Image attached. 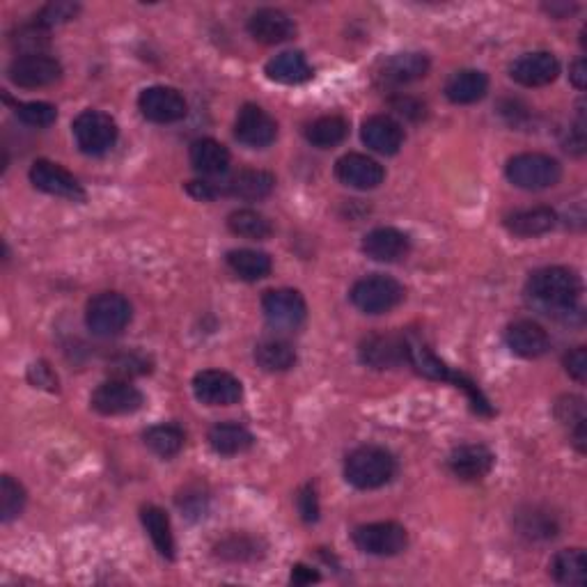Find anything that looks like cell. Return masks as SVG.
Returning <instances> with one entry per match:
<instances>
[{"label": "cell", "mask_w": 587, "mask_h": 587, "mask_svg": "<svg viewBox=\"0 0 587 587\" xmlns=\"http://www.w3.org/2000/svg\"><path fill=\"white\" fill-rule=\"evenodd\" d=\"M526 292L532 301L553 310H574L581 301L583 283L576 271L567 266H544L530 273Z\"/></svg>", "instance_id": "1"}, {"label": "cell", "mask_w": 587, "mask_h": 587, "mask_svg": "<svg viewBox=\"0 0 587 587\" xmlns=\"http://www.w3.org/2000/svg\"><path fill=\"white\" fill-rule=\"evenodd\" d=\"M406 342H409V363L416 367L422 377L452 383V386L461 388L468 395V402H471L475 413H480V416H493L489 399L484 397V393L477 388V383L473 379H468L466 374L452 370V367L448 363H443V360L438 358L425 342L413 340V338H406Z\"/></svg>", "instance_id": "2"}, {"label": "cell", "mask_w": 587, "mask_h": 587, "mask_svg": "<svg viewBox=\"0 0 587 587\" xmlns=\"http://www.w3.org/2000/svg\"><path fill=\"white\" fill-rule=\"evenodd\" d=\"M397 473V461L388 450L377 445H363L344 461V477L351 487L370 491L388 484Z\"/></svg>", "instance_id": "3"}, {"label": "cell", "mask_w": 587, "mask_h": 587, "mask_svg": "<svg viewBox=\"0 0 587 587\" xmlns=\"http://www.w3.org/2000/svg\"><path fill=\"white\" fill-rule=\"evenodd\" d=\"M505 175L516 189L544 191L560 182L562 166L549 154L526 152V154H516L507 161Z\"/></svg>", "instance_id": "4"}, {"label": "cell", "mask_w": 587, "mask_h": 587, "mask_svg": "<svg viewBox=\"0 0 587 587\" xmlns=\"http://www.w3.org/2000/svg\"><path fill=\"white\" fill-rule=\"evenodd\" d=\"M133 308L129 299L117 292H101L90 299L85 310V324L99 338H115L131 324Z\"/></svg>", "instance_id": "5"}, {"label": "cell", "mask_w": 587, "mask_h": 587, "mask_svg": "<svg viewBox=\"0 0 587 587\" xmlns=\"http://www.w3.org/2000/svg\"><path fill=\"white\" fill-rule=\"evenodd\" d=\"M404 287L397 283L395 278L381 276V273H374V276L360 278L358 283L351 287V303L356 305L360 312L365 315H383V312L395 310L399 303L404 301Z\"/></svg>", "instance_id": "6"}, {"label": "cell", "mask_w": 587, "mask_h": 587, "mask_svg": "<svg viewBox=\"0 0 587 587\" xmlns=\"http://www.w3.org/2000/svg\"><path fill=\"white\" fill-rule=\"evenodd\" d=\"M78 150L88 156L111 152L117 143V122L108 113L83 111L72 124Z\"/></svg>", "instance_id": "7"}, {"label": "cell", "mask_w": 587, "mask_h": 587, "mask_svg": "<svg viewBox=\"0 0 587 587\" xmlns=\"http://www.w3.org/2000/svg\"><path fill=\"white\" fill-rule=\"evenodd\" d=\"M351 539H354L358 551H363L367 555H377V558H393V555H399L406 546H409V532L395 521H379L367 523V526H358Z\"/></svg>", "instance_id": "8"}, {"label": "cell", "mask_w": 587, "mask_h": 587, "mask_svg": "<svg viewBox=\"0 0 587 587\" xmlns=\"http://www.w3.org/2000/svg\"><path fill=\"white\" fill-rule=\"evenodd\" d=\"M358 356L360 363L372 367V370H395V367L409 363V342L404 335L374 333L360 342Z\"/></svg>", "instance_id": "9"}, {"label": "cell", "mask_w": 587, "mask_h": 587, "mask_svg": "<svg viewBox=\"0 0 587 587\" xmlns=\"http://www.w3.org/2000/svg\"><path fill=\"white\" fill-rule=\"evenodd\" d=\"M7 76H10V81L14 85H19V88H46V85L60 81L62 65L56 58L46 56V53H30V56L21 53L19 58L12 60L10 69H7Z\"/></svg>", "instance_id": "10"}, {"label": "cell", "mask_w": 587, "mask_h": 587, "mask_svg": "<svg viewBox=\"0 0 587 587\" xmlns=\"http://www.w3.org/2000/svg\"><path fill=\"white\" fill-rule=\"evenodd\" d=\"M262 310L266 322L280 331H294L308 317V305L296 289H271L264 294Z\"/></svg>", "instance_id": "11"}, {"label": "cell", "mask_w": 587, "mask_h": 587, "mask_svg": "<svg viewBox=\"0 0 587 587\" xmlns=\"http://www.w3.org/2000/svg\"><path fill=\"white\" fill-rule=\"evenodd\" d=\"M138 108L145 120L154 124H172L184 120L189 113V104H186L184 95L168 85H154L140 92Z\"/></svg>", "instance_id": "12"}, {"label": "cell", "mask_w": 587, "mask_h": 587, "mask_svg": "<svg viewBox=\"0 0 587 587\" xmlns=\"http://www.w3.org/2000/svg\"><path fill=\"white\" fill-rule=\"evenodd\" d=\"M90 404L101 416H129V413L143 409L145 397L129 381L111 379L101 383L95 393H92Z\"/></svg>", "instance_id": "13"}, {"label": "cell", "mask_w": 587, "mask_h": 587, "mask_svg": "<svg viewBox=\"0 0 587 587\" xmlns=\"http://www.w3.org/2000/svg\"><path fill=\"white\" fill-rule=\"evenodd\" d=\"M193 395L207 406H232L244 397V386L230 372L202 370L193 377Z\"/></svg>", "instance_id": "14"}, {"label": "cell", "mask_w": 587, "mask_h": 587, "mask_svg": "<svg viewBox=\"0 0 587 587\" xmlns=\"http://www.w3.org/2000/svg\"><path fill=\"white\" fill-rule=\"evenodd\" d=\"M234 136L250 150H264L278 136V124L262 106L246 104L234 122Z\"/></svg>", "instance_id": "15"}, {"label": "cell", "mask_w": 587, "mask_h": 587, "mask_svg": "<svg viewBox=\"0 0 587 587\" xmlns=\"http://www.w3.org/2000/svg\"><path fill=\"white\" fill-rule=\"evenodd\" d=\"M30 182H33L35 189L49 195H56V198H65L74 202L85 200V191L83 186L78 184V179L72 175V172L53 161H46V159L35 161L33 168H30Z\"/></svg>", "instance_id": "16"}, {"label": "cell", "mask_w": 587, "mask_h": 587, "mask_svg": "<svg viewBox=\"0 0 587 587\" xmlns=\"http://www.w3.org/2000/svg\"><path fill=\"white\" fill-rule=\"evenodd\" d=\"M335 177L340 179L344 186L358 191H372L383 184L386 179V170L379 161L370 159L365 154H344L342 159L335 163Z\"/></svg>", "instance_id": "17"}, {"label": "cell", "mask_w": 587, "mask_h": 587, "mask_svg": "<svg viewBox=\"0 0 587 587\" xmlns=\"http://www.w3.org/2000/svg\"><path fill=\"white\" fill-rule=\"evenodd\" d=\"M560 74V62L549 51H535L516 58L510 67V76L523 88H544Z\"/></svg>", "instance_id": "18"}, {"label": "cell", "mask_w": 587, "mask_h": 587, "mask_svg": "<svg viewBox=\"0 0 587 587\" xmlns=\"http://www.w3.org/2000/svg\"><path fill=\"white\" fill-rule=\"evenodd\" d=\"M493 461H496V457H493V452L487 445L468 443L452 450V455L448 457V466L452 475L459 477V480L477 482L491 473Z\"/></svg>", "instance_id": "19"}, {"label": "cell", "mask_w": 587, "mask_h": 587, "mask_svg": "<svg viewBox=\"0 0 587 587\" xmlns=\"http://www.w3.org/2000/svg\"><path fill=\"white\" fill-rule=\"evenodd\" d=\"M360 248L374 262H399L411 253V239L397 228H377L365 234Z\"/></svg>", "instance_id": "20"}, {"label": "cell", "mask_w": 587, "mask_h": 587, "mask_svg": "<svg viewBox=\"0 0 587 587\" xmlns=\"http://www.w3.org/2000/svg\"><path fill=\"white\" fill-rule=\"evenodd\" d=\"M248 33L255 42L273 46L292 39L296 33V26L285 12L273 10V7H262V10H257L253 17L248 19Z\"/></svg>", "instance_id": "21"}, {"label": "cell", "mask_w": 587, "mask_h": 587, "mask_svg": "<svg viewBox=\"0 0 587 587\" xmlns=\"http://www.w3.org/2000/svg\"><path fill=\"white\" fill-rule=\"evenodd\" d=\"M360 138L372 152L393 156L404 145V129L388 115H372L363 122Z\"/></svg>", "instance_id": "22"}, {"label": "cell", "mask_w": 587, "mask_h": 587, "mask_svg": "<svg viewBox=\"0 0 587 587\" xmlns=\"http://www.w3.org/2000/svg\"><path fill=\"white\" fill-rule=\"evenodd\" d=\"M505 342L521 358H539L551 349L549 333L530 319H519V322L507 326Z\"/></svg>", "instance_id": "23"}, {"label": "cell", "mask_w": 587, "mask_h": 587, "mask_svg": "<svg viewBox=\"0 0 587 587\" xmlns=\"http://www.w3.org/2000/svg\"><path fill=\"white\" fill-rule=\"evenodd\" d=\"M489 92V78L480 69H461V72L452 74L445 83V97L457 106L477 104V101L487 97Z\"/></svg>", "instance_id": "24"}, {"label": "cell", "mask_w": 587, "mask_h": 587, "mask_svg": "<svg viewBox=\"0 0 587 587\" xmlns=\"http://www.w3.org/2000/svg\"><path fill=\"white\" fill-rule=\"evenodd\" d=\"M558 223V216L551 207H532V209H519L514 214L505 216V228L510 230L514 237H542V234L551 232Z\"/></svg>", "instance_id": "25"}, {"label": "cell", "mask_w": 587, "mask_h": 587, "mask_svg": "<svg viewBox=\"0 0 587 587\" xmlns=\"http://www.w3.org/2000/svg\"><path fill=\"white\" fill-rule=\"evenodd\" d=\"M276 189V177L266 170H241L234 175L228 184H225V193L234 195L239 200H264Z\"/></svg>", "instance_id": "26"}, {"label": "cell", "mask_w": 587, "mask_h": 587, "mask_svg": "<svg viewBox=\"0 0 587 587\" xmlns=\"http://www.w3.org/2000/svg\"><path fill=\"white\" fill-rule=\"evenodd\" d=\"M191 166L205 177H218L230 168V152L214 138H200L191 145Z\"/></svg>", "instance_id": "27"}, {"label": "cell", "mask_w": 587, "mask_h": 587, "mask_svg": "<svg viewBox=\"0 0 587 587\" xmlns=\"http://www.w3.org/2000/svg\"><path fill=\"white\" fill-rule=\"evenodd\" d=\"M255 436L239 422H218L209 432V445L216 455L234 457L253 448Z\"/></svg>", "instance_id": "28"}, {"label": "cell", "mask_w": 587, "mask_h": 587, "mask_svg": "<svg viewBox=\"0 0 587 587\" xmlns=\"http://www.w3.org/2000/svg\"><path fill=\"white\" fill-rule=\"evenodd\" d=\"M266 76L283 85H301L312 78V67L301 51H285L266 62Z\"/></svg>", "instance_id": "29"}, {"label": "cell", "mask_w": 587, "mask_h": 587, "mask_svg": "<svg viewBox=\"0 0 587 587\" xmlns=\"http://www.w3.org/2000/svg\"><path fill=\"white\" fill-rule=\"evenodd\" d=\"M427 72L429 58L425 53H397V56L383 62L381 78L393 85H404L418 81V78H425Z\"/></svg>", "instance_id": "30"}, {"label": "cell", "mask_w": 587, "mask_h": 587, "mask_svg": "<svg viewBox=\"0 0 587 587\" xmlns=\"http://www.w3.org/2000/svg\"><path fill=\"white\" fill-rule=\"evenodd\" d=\"M140 519H143V526L150 535L154 549L159 551L161 558L175 560V535H172V526L168 514L156 505H147L140 512Z\"/></svg>", "instance_id": "31"}, {"label": "cell", "mask_w": 587, "mask_h": 587, "mask_svg": "<svg viewBox=\"0 0 587 587\" xmlns=\"http://www.w3.org/2000/svg\"><path fill=\"white\" fill-rule=\"evenodd\" d=\"M551 576L555 583L569 587H583L587 583V558L581 549H565L555 553L551 562Z\"/></svg>", "instance_id": "32"}, {"label": "cell", "mask_w": 587, "mask_h": 587, "mask_svg": "<svg viewBox=\"0 0 587 587\" xmlns=\"http://www.w3.org/2000/svg\"><path fill=\"white\" fill-rule=\"evenodd\" d=\"M228 266L241 280L255 283V280H262L271 273V257L262 250L239 248L228 253Z\"/></svg>", "instance_id": "33"}, {"label": "cell", "mask_w": 587, "mask_h": 587, "mask_svg": "<svg viewBox=\"0 0 587 587\" xmlns=\"http://www.w3.org/2000/svg\"><path fill=\"white\" fill-rule=\"evenodd\" d=\"M255 363L264 372H287L296 365V351L289 342L269 338L255 347Z\"/></svg>", "instance_id": "34"}, {"label": "cell", "mask_w": 587, "mask_h": 587, "mask_svg": "<svg viewBox=\"0 0 587 587\" xmlns=\"http://www.w3.org/2000/svg\"><path fill=\"white\" fill-rule=\"evenodd\" d=\"M349 133V124L340 115H324L317 117L315 122L308 124L305 129V138L310 140L312 145L319 147V150H331V147H338Z\"/></svg>", "instance_id": "35"}, {"label": "cell", "mask_w": 587, "mask_h": 587, "mask_svg": "<svg viewBox=\"0 0 587 587\" xmlns=\"http://www.w3.org/2000/svg\"><path fill=\"white\" fill-rule=\"evenodd\" d=\"M516 530L519 535L532 542H542V539H553L560 532L558 521L549 512L537 510V507H528V510H521L516 514Z\"/></svg>", "instance_id": "36"}, {"label": "cell", "mask_w": 587, "mask_h": 587, "mask_svg": "<svg viewBox=\"0 0 587 587\" xmlns=\"http://www.w3.org/2000/svg\"><path fill=\"white\" fill-rule=\"evenodd\" d=\"M228 228L232 234H237V237L253 239V241H262L266 237H271L273 232V225L269 218L255 209L232 211V214L228 216Z\"/></svg>", "instance_id": "37"}, {"label": "cell", "mask_w": 587, "mask_h": 587, "mask_svg": "<svg viewBox=\"0 0 587 587\" xmlns=\"http://www.w3.org/2000/svg\"><path fill=\"white\" fill-rule=\"evenodd\" d=\"M143 438H145L147 448H150L154 455H159L163 459L179 455V452H182V448H184V441H186L184 432L177 425H154V427L147 429Z\"/></svg>", "instance_id": "38"}, {"label": "cell", "mask_w": 587, "mask_h": 587, "mask_svg": "<svg viewBox=\"0 0 587 587\" xmlns=\"http://www.w3.org/2000/svg\"><path fill=\"white\" fill-rule=\"evenodd\" d=\"M216 555L228 562H253L262 558L260 542L248 535H230L216 546Z\"/></svg>", "instance_id": "39"}, {"label": "cell", "mask_w": 587, "mask_h": 587, "mask_svg": "<svg viewBox=\"0 0 587 587\" xmlns=\"http://www.w3.org/2000/svg\"><path fill=\"white\" fill-rule=\"evenodd\" d=\"M26 507V489L10 475H3L0 480V519L3 523H10L17 519Z\"/></svg>", "instance_id": "40"}, {"label": "cell", "mask_w": 587, "mask_h": 587, "mask_svg": "<svg viewBox=\"0 0 587 587\" xmlns=\"http://www.w3.org/2000/svg\"><path fill=\"white\" fill-rule=\"evenodd\" d=\"M14 115H17L23 124H28V127L44 129L56 122L58 111L56 106L46 104V101H28V104H17Z\"/></svg>", "instance_id": "41"}, {"label": "cell", "mask_w": 587, "mask_h": 587, "mask_svg": "<svg viewBox=\"0 0 587 587\" xmlns=\"http://www.w3.org/2000/svg\"><path fill=\"white\" fill-rule=\"evenodd\" d=\"M78 10H81V7H78L76 3H67V0H56V3L44 5L42 10H39L37 23L42 28L60 26V23L72 21L76 17V14H78Z\"/></svg>", "instance_id": "42"}, {"label": "cell", "mask_w": 587, "mask_h": 587, "mask_svg": "<svg viewBox=\"0 0 587 587\" xmlns=\"http://www.w3.org/2000/svg\"><path fill=\"white\" fill-rule=\"evenodd\" d=\"M296 505H299V514L305 523L319 521V498H317V491H315V487H312V484H305V487L299 491Z\"/></svg>", "instance_id": "43"}, {"label": "cell", "mask_w": 587, "mask_h": 587, "mask_svg": "<svg viewBox=\"0 0 587 587\" xmlns=\"http://www.w3.org/2000/svg\"><path fill=\"white\" fill-rule=\"evenodd\" d=\"M555 416L565 425H576V422L585 420V409L581 397H562L558 406H555Z\"/></svg>", "instance_id": "44"}, {"label": "cell", "mask_w": 587, "mask_h": 587, "mask_svg": "<svg viewBox=\"0 0 587 587\" xmlns=\"http://www.w3.org/2000/svg\"><path fill=\"white\" fill-rule=\"evenodd\" d=\"M39 28H42L39 23H35V28H21L17 39H14L21 49H26V56H30V53H42L39 49H44L46 46V35H42V30Z\"/></svg>", "instance_id": "45"}, {"label": "cell", "mask_w": 587, "mask_h": 587, "mask_svg": "<svg viewBox=\"0 0 587 587\" xmlns=\"http://www.w3.org/2000/svg\"><path fill=\"white\" fill-rule=\"evenodd\" d=\"M565 367H567V374L571 379L583 383L587 379V351H585V347L571 349L569 354L565 356Z\"/></svg>", "instance_id": "46"}, {"label": "cell", "mask_w": 587, "mask_h": 587, "mask_svg": "<svg viewBox=\"0 0 587 587\" xmlns=\"http://www.w3.org/2000/svg\"><path fill=\"white\" fill-rule=\"evenodd\" d=\"M28 379L33 383L35 388H46V390H58V379L56 374L51 372V367L46 363H35L33 367L28 370Z\"/></svg>", "instance_id": "47"}, {"label": "cell", "mask_w": 587, "mask_h": 587, "mask_svg": "<svg viewBox=\"0 0 587 587\" xmlns=\"http://www.w3.org/2000/svg\"><path fill=\"white\" fill-rule=\"evenodd\" d=\"M393 108L399 115L409 117V120H422V117H425V104H420L418 99H411V97L395 99Z\"/></svg>", "instance_id": "48"}, {"label": "cell", "mask_w": 587, "mask_h": 587, "mask_svg": "<svg viewBox=\"0 0 587 587\" xmlns=\"http://www.w3.org/2000/svg\"><path fill=\"white\" fill-rule=\"evenodd\" d=\"M186 189H189L193 198H198V200H214V198H218V195L225 193V189H221V186H216L211 182H191L189 186H186Z\"/></svg>", "instance_id": "49"}, {"label": "cell", "mask_w": 587, "mask_h": 587, "mask_svg": "<svg viewBox=\"0 0 587 587\" xmlns=\"http://www.w3.org/2000/svg\"><path fill=\"white\" fill-rule=\"evenodd\" d=\"M317 581H319V574L317 571H312L310 567L296 565L292 569V583L294 585H310V583H317Z\"/></svg>", "instance_id": "50"}, {"label": "cell", "mask_w": 587, "mask_h": 587, "mask_svg": "<svg viewBox=\"0 0 587 587\" xmlns=\"http://www.w3.org/2000/svg\"><path fill=\"white\" fill-rule=\"evenodd\" d=\"M569 78H571V83H574L578 90H585V85H587V65H585L583 58H578L574 65H571Z\"/></svg>", "instance_id": "51"}]
</instances>
